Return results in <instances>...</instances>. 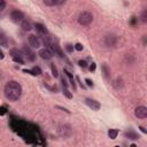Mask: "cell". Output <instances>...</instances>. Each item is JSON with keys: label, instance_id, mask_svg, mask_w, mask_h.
Here are the masks:
<instances>
[{"label": "cell", "instance_id": "6da1fadb", "mask_svg": "<svg viewBox=\"0 0 147 147\" xmlns=\"http://www.w3.org/2000/svg\"><path fill=\"white\" fill-rule=\"evenodd\" d=\"M5 96L9 101H17L22 95V86L16 80H9L5 85Z\"/></svg>", "mask_w": 147, "mask_h": 147}, {"label": "cell", "instance_id": "7a4b0ae2", "mask_svg": "<svg viewBox=\"0 0 147 147\" xmlns=\"http://www.w3.org/2000/svg\"><path fill=\"white\" fill-rule=\"evenodd\" d=\"M118 44V37L113 34V33H108L103 37V45L105 47L109 48V49H114L117 47Z\"/></svg>", "mask_w": 147, "mask_h": 147}, {"label": "cell", "instance_id": "3957f363", "mask_svg": "<svg viewBox=\"0 0 147 147\" xmlns=\"http://www.w3.org/2000/svg\"><path fill=\"white\" fill-rule=\"evenodd\" d=\"M57 133H59V136H60L61 138H64V139L70 138V137L72 136V127H71V125L68 124V123L60 124V125L57 126Z\"/></svg>", "mask_w": 147, "mask_h": 147}, {"label": "cell", "instance_id": "277c9868", "mask_svg": "<svg viewBox=\"0 0 147 147\" xmlns=\"http://www.w3.org/2000/svg\"><path fill=\"white\" fill-rule=\"evenodd\" d=\"M93 22V14L91 11H87V10H84L79 14L78 16V23L83 26H86V25H90L91 23Z\"/></svg>", "mask_w": 147, "mask_h": 147}, {"label": "cell", "instance_id": "5b68a950", "mask_svg": "<svg viewBox=\"0 0 147 147\" xmlns=\"http://www.w3.org/2000/svg\"><path fill=\"white\" fill-rule=\"evenodd\" d=\"M21 53H22L23 57H25V60L29 61V62H33V61L36 60V53H34L30 47H28V46H24V47L22 48Z\"/></svg>", "mask_w": 147, "mask_h": 147}, {"label": "cell", "instance_id": "8992f818", "mask_svg": "<svg viewBox=\"0 0 147 147\" xmlns=\"http://www.w3.org/2000/svg\"><path fill=\"white\" fill-rule=\"evenodd\" d=\"M10 20L14 22V23H22L24 21V14L18 10V9H15L10 13Z\"/></svg>", "mask_w": 147, "mask_h": 147}, {"label": "cell", "instance_id": "52a82bcc", "mask_svg": "<svg viewBox=\"0 0 147 147\" xmlns=\"http://www.w3.org/2000/svg\"><path fill=\"white\" fill-rule=\"evenodd\" d=\"M28 42L29 46L31 48H39L41 46V40L39 39V37H37L36 34H29L28 37Z\"/></svg>", "mask_w": 147, "mask_h": 147}, {"label": "cell", "instance_id": "ba28073f", "mask_svg": "<svg viewBox=\"0 0 147 147\" xmlns=\"http://www.w3.org/2000/svg\"><path fill=\"white\" fill-rule=\"evenodd\" d=\"M10 55L13 57V60L20 64H24V60H23V55L18 49H11L10 51Z\"/></svg>", "mask_w": 147, "mask_h": 147}, {"label": "cell", "instance_id": "9c48e42d", "mask_svg": "<svg viewBox=\"0 0 147 147\" xmlns=\"http://www.w3.org/2000/svg\"><path fill=\"white\" fill-rule=\"evenodd\" d=\"M38 55H39L42 60H51V59L53 57V53H52V51H51L49 48H47V47L41 48V49L39 51Z\"/></svg>", "mask_w": 147, "mask_h": 147}, {"label": "cell", "instance_id": "30bf717a", "mask_svg": "<svg viewBox=\"0 0 147 147\" xmlns=\"http://www.w3.org/2000/svg\"><path fill=\"white\" fill-rule=\"evenodd\" d=\"M134 115L138 117V118H146L147 117V108L145 106H138L134 110Z\"/></svg>", "mask_w": 147, "mask_h": 147}, {"label": "cell", "instance_id": "8fae6325", "mask_svg": "<svg viewBox=\"0 0 147 147\" xmlns=\"http://www.w3.org/2000/svg\"><path fill=\"white\" fill-rule=\"evenodd\" d=\"M85 103L92 109V110H99L100 109V103L96 101V100H94V99H90V98H86L85 99Z\"/></svg>", "mask_w": 147, "mask_h": 147}, {"label": "cell", "instance_id": "7c38bea8", "mask_svg": "<svg viewBox=\"0 0 147 147\" xmlns=\"http://www.w3.org/2000/svg\"><path fill=\"white\" fill-rule=\"evenodd\" d=\"M34 29H36V31H37L39 34L46 36V34L48 33L47 28H46L44 24H41V23H36V24H34Z\"/></svg>", "mask_w": 147, "mask_h": 147}, {"label": "cell", "instance_id": "4fadbf2b", "mask_svg": "<svg viewBox=\"0 0 147 147\" xmlns=\"http://www.w3.org/2000/svg\"><path fill=\"white\" fill-rule=\"evenodd\" d=\"M0 45L3 46V47H9V41H8V38L6 37V34L0 30Z\"/></svg>", "mask_w": 147, "mask_h": 147}, {"label": "cell", "instance_id": "5bb4252c", "mask_svg": "<svg viewBox=\"0 0 147 147\" xmlns=\"http://www.w3.org/2000/svg\"><path fill=\"white\" fill-rule=\"evenodd\" d=\"M64 1L63 0H44V5L49 6V7H54V6H59L62 5Z\"/></svg>", "mask_w": 147, "mask_h": 147}, {"label": "cell", "instance_id": "9a60e30c", "mask_svg": "<svg viewBox=\"0 0 147 147\" xmlns=\"http://www.w3.org/2000/svg\"><path fill=\"white\" fill-rule=\"evenodd\" d=\"M21 26H22V29H23L24 31H26V32H29V31L32 30V24H31V22H29V21H26V20H24V21L21 23Z\"/></svg>", "mask_w": 147, "mask_h": 147}, {"label": "cell", "instance_id": "2e32d148", "mask_svg": "<svg viewBox=\"0 0 147 147\" xmlns=\"http://www.w3.org/2000/svg\"><path fill=\"white\" fill-rule=\"evenodd\" d=\"M125 137H127L129 139H132V140H134V139H138V138H139V137H138V134H137L134 131H132V130L126 131V132H125Z\"/></svg>", "mask_w": 147, "mask_h": 147}, {"label": "cell", "instance_id": "e0dca14e", "mask_svg": "<svg viewBox=\"0 0 147 147\" xmlns=\"http://www.w3.org/2000/svg\"><path fill=\"white\" fill-rule=\"evenodd\" d=\"M64 72L67 74V76H68V78H69V80H70V84H71V86H72V88L74 90H76V83H75V79H74V77H72V75L69 72V71H67V70H64Z\"/></svg>", "mask_w": 147, "mask_h": 147}, {"label": "cell", "instance_id": "ac0fdd59", "mask_svg": "<svg viewBox=\"0 0 147 147\" xmlns=\"http://www.w3.org/2000/svg\"><path fill=\"white\" fill-rule=\"evenodd\" d=\"M117 134H118V130H116V129H110V130L108 131V136H109V138H111V139H115V138L117 137Z\"/></svg>", "mask_w": 147, "mask_h": 147}, {"label": "cell", "instance_id": "d6986e66", "mask_svg": "<svg viewBox=\"0 0 147 147\" xmlns=\"http://www.w3.org/2000/svg\"><path fill=\"white\" fill-rule=\"evenodd\" d=\"M30 72H31L32 75H34V76H39V75H41V69L36 65V67H33V68L30 70Z\"/></svg>", "mask_w": 147, "mask_h": 147}, {"label": "cell", "instance_id": "ffe728a7", "mask_svg": "<svg viewBox=\"0 0 147 147\" xmlns=\"http://www.w3.org/2000/svg\"><path fill=\"white\" fill-rule=\"evenodd\" d=\"M51 69H52V75H53L54 77H57V76H59V71H57V68L55 67L54 63L51 64Z\"/></svg>", "mask_w": 147, "mask_h": 147}, {"label": "cell", "instance_id": "44dd1931", "mask_svg": "<svg viewBox=\"0 0 147 147\" xmlns=\"http://www.w3.org/2000/svg\"><path fill=\"white\" fill-rule=\"evenodd\" d=\"M141 21L144 23L147 22V10H142V13H141Z\"/></svg>", "mask_w": 147, "mask_h": 147}, {"label": "cell", "instance_id": "7402d4cb", "mask_svg": "<svg viewBox=\"0 0 147 147\" xmlns=\"http://www.w3.org/2000/svg\"><path fill=\"white\" fill-rule=\"evenodd\" d=\"M63 94H65V96H67V98H69V99H71V96H72V95H71V93H70L67 88H63Z\"/></svg>", "mask_w": 147, "mask_h": 147}, {"label": "cell", "instance_id": "603a6c76", "mask_svg": "<svg viewBox=\"0 0 147 147\" xmlns=\"http://www.w3.org/2000/svg\"><path fill=\"white\" fill-rule=\"evenodd\" d=\"M6 8V2L3 0H0V11H2Z\"/></svg>", "mask_w": 147, "mask_h": 147}, {"label": "cell", "instance_id": "cb8c5ba5", "mask_svg": "<svg viewBox=\"0 0 147 147\" xmlns=\"http://www.w3.org/2000/svg\"><path fill=\"white\" fill-rule=\"evenodd\" d=\"M74 48L77 49V51H82V49H83V45H82V44H76V45L74 46Z\"/></svg>", "mask_w": 147, "mask_h": 147}, {"label": "cell", "instance_id": "d4e9b609", "mask_svg": "<svg viewBox=\"0 0 147 147\" xmlns=\"http://www.w3.org/2000/svg\"><path fill=\"white\" fill-rule=\"evenodd\" d=\"M85 82H86V84H87V86H90V87H92V86H93V82H92L91 79H88V78H86V79H85Z\"/></svg>", "mask_w": 147, "mask_h": 147}, {"label": "cell", "instance_id": "484cf974", "mask_svg": "<svg viewBox=\"0 0 147 147\" xmlns=\"http://www.w3.org/2000/svg\"><path fill=\"white\" fill-rule=\"evenodd\" d=\"M78 63H79V65H80V67H83V68H85V67H86V65H87V64H86V62H85V61H79V62H78Z\"/></svg>", "mask_w": 147, "mask_h": 147}, {"label": "cell", "instance_id": "4316f807", "mask_svg": "<svg viewBox=\"0 0 147 147\" xmlns=\"http://www.w3.org/2000/svg\"><path fill=\"white\" fill-rule=\"evenodd\" d=\"M62 83H63V85H64V86H67V80H65V78H64V77L62 78Z\"/></svg>", "mask_w": 147, "mask_h": 147}, {"label": "cell", "instance_id": "83f0119b", "mask_svg": "<svg viewBox=\"0 0 147 147\" xmlns=\"http://www.w3.org/2000/svg\"><path fill=\"white\" fill-rule=\"evenodd\" d=\"M139 129L141 130V132H144V133H146V130H145V127H142V126H140Z\"/></svg>", "mask_w": 147, "mask_h": 147}, {"label": "cell", "instance_id": "f1b7e54d", "mask_svg": "<svg viewBox=\"0 0 147 147\" xmlns=\"http://www.w3.org/2000/svg\"><path fill=\"white\" fill-rule=\"evenodd\" d=\"M2 59H3V53L0 51V60H2Z\"/></svg>", "mask_w": 147, "mask_h": 147}, {"label": "cell", "instance_id": "f546056e", "mask_svg": "<svg viewBox=\"0 0 147 147\" xmlns=\"http://www.w3.org/2000/svg\"><path fill=\"white\" fill-rule=\"evenodd\" d=\"M94 68H95V65H91V68H90V69H91V70H94Z\"/></svg>", "mask_w": 147, "mask_h": 147}, {"label": "cell", "instance_id": "4dcf8cb0", "mask_svg": "<svg viewBox=\"0 0 147 147\" xmlns=\"http://www.w3.org/2000/svg\"><path fill=\"white\" fill-rule=\"evenodd\" d=\"M130 147H137V146H136V145H134V144H132V145H131V146H130Z\"/></svg>", "mask_w": 147, "mask_h": 147}, {"label": "cell", "instance_id": "1f68e13d", "mask_svg": "<svg viewBox=\"0 0 147 147\" xmlns=\"http://www.w3.org/2000/svg\"><path fill=\"white\" fill-rule=\"evenodd\" d=\"M116 147H118V146H116Z\"/></svg>", "mask_w": 147, "mask_h": 147}]
</instances>
